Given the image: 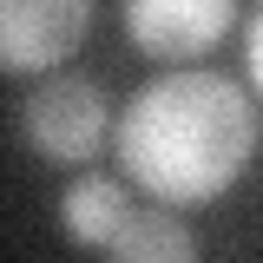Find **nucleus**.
Returning a JSON list of instances; mask_svg holds the SVG:
<instances>
[{
  "label": "nucleus",
  "mask_w": 263,
  "mask_h": 263,
  "mask_svg": "<svg viewBox=\"0 0 263 263\" xmlns=\"http://www.w3.org/2000/svg\"><path fill=\"white\" fill-rule=\"evenodd\" d=\"M237 20V0H125V33L138 53L164 66H191Z\"/></svg>",
  "instance_id": "4"
},
{
  "label": "nucleus",
  "mask_w": 263,
  "mask_h": 263,
  "mask_svg": "<svg viewBox=\"0 0 263 263\" xmlns=\"http://www.w3.org/2000/svg\"><path fill=\"white\" fill-rule=\"evenodd\" d=\"M125 184L119 178H105V171H79L60 197V230L79 243V250H105L112 243V230L125 224Z\"/></svg>",
  "instance_id": "5"
},
{
  "label": "nucleus",
  "mask_w": 263,
  "mask_h": 263,
  "mask_svg": "<svg viewBox=\"0 0 263 263\" xmlns=\"http://www.w3.org/2000/svg\"><path fill=\"white\" fill-rule=\"evenodd\" d=\"M257 158V92L230 72L178 66L138 86L119 119V164L158 204H211Z\"/></svg>",
  "instance_id": "1"
},
{
  "label": "nucleus",
  "mask_w": 263,
  "mask_h": 263,
  "mask_svg": "<svg viewBox=\"0 0 263 263\" xmlns=\"http://www.w3.org/2000/svg\"><path fill=\"white\" fill-rule=\"evenodd\" d=\"M105 250L119 263H191L197 237L184 230V217H171V211H125V224L112 230Z\"/></svg>",
  "instance_id": "6"
},
{
  "label": "nucleus",
  "mask_w": 263,
  "mask_h": 263,
  "mask_svg": "<svg viewBox=\"0 0 263 263\" xmlns=\"http://www.w3.org/2000/svg\"><path fill=\"white\" fill-rule=\"evenodd\" d=\"M20 138L53 171H86L112 138V99L79 72H46L20 105Z\"/></svg>",
  "instance_id": "2"
},
{
  "label": "nucleus",
  "mask_w": 263,
  "mask_h": 263,
  "mask_svg": "<svg viewBox=\"0 0 263 263\" xmlns=\"http://www.w3.org/2000/svg\"><path fill=\"white\" fill-rule=\"evenodd\" d=\"M86 27L92 0H0V72H53Z\"/></svg>",
  "instance_id": "3"
}]
</instances>
